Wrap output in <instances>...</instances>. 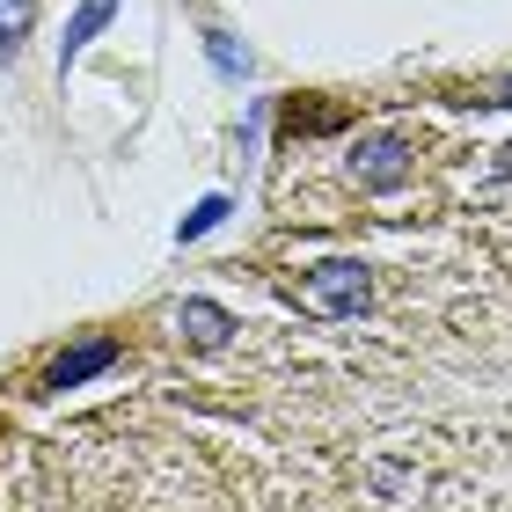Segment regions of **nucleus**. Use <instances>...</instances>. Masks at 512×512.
<instances>
[{
    "instance_id": "9",
    "label": "nucleus",
    "mask_w": 512,
    "mask_h": 512,
    "mask_svg": "<svg viewBox=\"0 0 512 512\" xmlns=\"http://www.w3.org/2000/svg\"><path fill=\"white\" fill-rule=\"evenodd\" d=\"M498 103H512V81H505V88H498Z\"/></svg>"
},
{
    "instance_id": "5",
    "label": "nucleus",
    "mask_w": 512,
    "mask_h": 512,
    "mask_svg": "<svg viewBox=\"0 0 512 512\" xmlns=\"http://www.w3.org/2000/svg\"><path fill=\"white\" fill-rule=\"evenodd\" d=\"M110 15H118V0H88V8H81L74 22H66V37H59V66H74V59H81V44L96 37Z\"/></svg>"
},
{
    "instance_id": "2",
    "label": "nucleus",
    "mask_w": 512,
    "mask_h": 512,
    "mask_svg": "<svg viewBox=\"0 0 512 512\" xmlns=\"http://www.w3.org/2000/svg\"><path fill=\"white\" fill-rule=\"evenodd\" d=\"M410 169H417L410 132H366V139H352V183H359V191H395Z\"/></svg>"
},
{
    "instance_id": "4",
    "label": "nucleus",
    "mask_w": 512,
    "mask_h": 512,
    "mask_svg": "<svg viewBox=\"0 0 512 512\" xmlns=\"http://www.w3.org/2000/svg\"><path fill=\"white\" fill-rule=\"evenodd\" d=\"M176 322H183V337H191V344H205V352L235 337V315H227V308H213V300H183V308H176Z\"/></svg>"
},
{
    "instance_id": "8",
    "label": "nucleus",
    "mask_w": 512,
    "mask_h": 512,
    "mask_svg": "<svg viewBox=\"0 0 512 512\" xmlns=\"http://www.w3.org/2000/svg\"><path fill=\"white\" fill-rule=\"evenodd\" d=\"M220 213H227V205H220V198H205V205H198V213H191V220H183V242H198V235H205V227H220Z\"/></svg>"
},
{
    "instance_id": "10",
    "label": "nucleus",
    "mask_w": 512,
    "mask_h": 512,
    "mask_svg": "<svg viewBox=\"0 0 512 512\" xmlns=\"http://www.w3.org/2000/svg\"><path fill=\"white\" fill-rule=\"evenodd\" d=\"M8 52H15V44H0V59H8Z\"/></svg>"
},
{
    "instance_id": "3",
    "label": "nucleus",
    "mask_w": 512,
    "mask_h": 512,
    "mask_svg": "<svg viewBox=\"0 0 512 512\" xmlns=\"http://www.w3.org/2000/svg\"><path fill=\"white\" fill-rule=\"evenodd\" d=\"M103 366H118V344L110 337H96V344H74V352H66L52 374H44V388H81L88 374H103Z\"/></svg>"
},
{
    "instance_id": "7",
    "label": "nucleus",
    "mask_w": 512,
    "mask_h": 512,
    "mask_svg": "<svg viewBox=\"0 0 512 512\" xmlns=\"http://www.w3.org/2000/svg\"><path fill=\"white\" fill-rule=\"evenodd\" d=\"M22 30H30V0H0V37H22Z\"/></svg>"
},
{
    "instance_id": "6",
    "label": "nucleus",
    "mask_w": 512,
    "mask_h": 512,
    "mask_svg": "<svg viewBox=\"0 0 512 512\" xmlns=\"http://www.w3.org/2000/svg\"><path fill=\"white\" fill-rule=\"evenodd\" d=\"M205 52H213V66H220V74H242V66H249V59L235 52V37H220V30L205 37Z\"/></svg>"
},
{
    "instance_id": "1",
    "label": "nucleus",
    "mask_w": 512,
    "mask_h": 512,
    "mask_svg": "<svg viewBox=\"0 0 512 512\" xmlns=\"http://www.w3.org/2000/svg\"><path fill=\"white\" fill-rule=\"evenodd\" d=\"M300 300H308L315 315H359L366 300H374V278H366V264H352V256H330V264L308 271Z\"/></svg>"
}]
</instances>
